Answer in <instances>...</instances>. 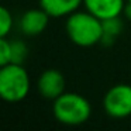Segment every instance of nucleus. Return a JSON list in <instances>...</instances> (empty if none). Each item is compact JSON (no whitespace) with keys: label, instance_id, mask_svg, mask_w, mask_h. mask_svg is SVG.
<instances>
[{"label":"nucleus","instance_id":"obj_4","mask_svg":"<svg viewBox=\"0 0 131 131\" xmlns=\"http://www.w3.org/2000/svg\"><path fill=\"white\" fill-rule=\"evenodd\" d=\"M103 108L111 118H125L131 116V85L117 83L106 92Z\"/></svg>","mask_w":131,"mask_h":131},{"label":"nucleus","instance_id":"obj_8","mask_svg":"<svg viewBox=\"0 0 131 131\" xmlns=\"http://www.w3.org/2000/svg\"><path fill=\"white\" fill-rule=\"evenodd\" d=\"M40 7L52 18L68 17L83 4V0H38Z\"/></svg>","mask_w":131,"mask_h":131},{"label":"nucleus","instance_id":"obj_6","mask_svg":"<svg viewBox=\"0 0 131 131\" xmlns=\"http://www.w3.org/2000/svg\"><path fill=\"white\" fill-rule=\"evenodd\" d=\"M49 18H51V16L41 7L30 9L20 17L18 27H20V31L24 35L35 37V35H40L48 27Z\"/></svg>","mask_w":131,"mask_h":131},{"label":"nucleus","instance_id":"obj_7","mask_svg":"<svg viewBox=\"0 0 131 131\" xmlns=\"http://www.w3.org/2000/svg\"><path fill=\"white\" fill-rule=\"evenodd\" d=\"M127 0H83V6L88 12L100 20L120 17L124 13Z\"/></svg>","mask_w":131,"mask_h":131},{"label":"nucleus","instance_id":"obj_13","mask_svg":"<svg viewBox=\"0 0 131 131\" xmlns=\"http://www.w3.org/2000/svg\"><path fill=\"white\" fill-rule=\"evenodd\" d=\"M127 3H128V4H131V0H127Z\"/></svg>","mask_w":131,"mask_h":131},{"label":"nucleus","instance_id":"obj_10","mask_svg":"<svg viewBox=\"0 0 131 131\" xmlns=\"http://www.w3.org/2000/svg\"><path fill=\"white\" fill-rule=\"evenodd\" d=\"M13 28V14L7 7L0 9V37H7Z\"/></svg>","mask_w":131,"mask_h":131},{"label":"nucleus","instance_id":"obj_12","mask_svg":"<svg viewBox=\"0 0 131 131\" xmlns=\"http://www.w3.org/2000/svg\"><path fill=\"white\" fill-rule=\"evenodd\" d=\"M12 41L7 40V37H0V66L12 63Z\"/></svg>","mask_w":131,"mask_h":131},{"label":"nucleus","instance_id":"obj_1","mask_svg":"<svg viewBox=\"0 0 131 131\" xmlns=\"http://www.w3.org/2000/svg\"><path fill=\"white\" fill-rule=\"evenodd\" d=\"M65 30L68 38L78 47L89 48L103 40V21L88 10H76L66 17Z\"/></svg>","mask_w":131,"mask_h":131},{"label":"nucleus","instance_id":"obj_11","mask_svg":"<svg viewBox=\"0 0 131 131\" xmlns=\"http://www.w3.org/2000/svg\"><path fill=\"white\" fill-rule=\"evenodd\" d=\"M12 49H13V57H12V62L14 63H23L26 61L27 55H28V48L27 45L20 40L12 41Z\"/></svg>","mask_w":131,"mask_h":131},{"label":"nucleus","instance_id":"obj_2","mask_svg":"<svg viewBox=\"0 0 131 131\" xmlns=\"http://www.w3.org/2000/svg\"><path fill=\"white\" fill-rule=\"evenodd\" d=\"M52 114L63 125H80L92 116V104L85 96L65 92L52 102Z\"/></svg>","mask_w":131,"mask_h":131},{"label":"nucleus","instance_id":"obj_5","mask_svg":"<svg viewBox=\"0 0 131 131\" xmlns=\"http://www.w3.org/2000/svg\"><path fill=\"white\" fill-rule=\"evenodd\" d=\"M65 76L58 69H47L40 75L37 80V90L40 96L51 102H54L57 97L65 93Z\"/></svg>","mask_w":131,"mask_h":131},{"label":"nucleus","instance_id":"obj_3","mask_svg":"<svg viewBox=\"0 0 131 131\" xmlns=\"http://www.w3.org/2000/svg\"><path fill=\"white\" fill-rule=\"evenodd\" d=\"M31 82L23 63L0 66V96L7 103H20L28 96Z\"/></svg>","mask_w":131,"mask_h":131},{"label":"nucleus","instance_id":"obj_9","mask_svg":"<svg viewBox=\"0 0 131 131\" xmlns=\"http://www.w3.org/2000/svg\"><path fill=\"white\" fill-rule=\"evenodd\" d=\"M123 31V21L120 17H113L103 20V40L102 42L106 45H110L117 40Z\"/></svg>","mask_w":131,"mask_h":131}]
</instances>
